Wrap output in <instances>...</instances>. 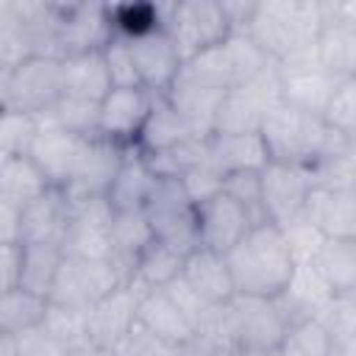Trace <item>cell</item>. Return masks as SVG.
I'll return each mask as SVG.
<instances>
[{"label": "cell", "instance_id": "cell-53", "mask_svg": "<svg viewBox=\"0 0 356 356\" xmlns=\"http://www.w3.org/2000/svg\"><path fill=\"white\" fill-rule=\"evenodd\" d=\"M70 356H114V353L106 350V348H95V345H89V348H78V350H72Z\"/></svg>", "mask_w": 356, "mask_h": 356}, {"label": "cell", "instance_id": "cell-52", "mask_svg": "<svg viewBox=\"0 0 356 356\" xmlns=\"http://www.w3.org/2000/svg\"><path fill=\"white\" fill-rule=\"evenodd\" d=\"M0 356H19L17 353V342L11 334H0Z\"/></svg>", "mask_w": 356, "mask_h": 356}, {"label": "cell", "instance_id": "cell-37", "mask_svg": "<svg viewBox=\"0 0 356 356\" xmlns=\"http://www.w3.org/2000/svg\"><path fill=\"white\" fill-rule=\"evenodd\" d=\"M50 300L28 289H11L0 298V334H19L44 320Z\"/></svg>", "mask_w": 356, "mask_h": 356}, {"label": "cell", "instance_id": "cell-38", "mask_svg": "<svg viewBox=\"0 0 356 356\" xmlns=\"http://www.w3.org/2000/svg\"><path fill=\"white\" fill-rule=\"evenodd\" d=\"M108 22L117 36L139 39L164 28V3H111Z\"/></svg>", "mask_w": 356, "mask_h": 356}, {"label": "cell", "instance_id": "cell-4", "mask_svg": "<svg viewBox=\"0 0 356 356\" xmlns=\"http://www.w3.org/2000/svg\"><path fill=\"white\" fill-rule=\"evenodd\" d=\"M275 64L248 33H231L225 42L203 50L181 67V78L203 83L209 89L231 92L259 75L264 67Z\"/></svg>", "mask_w": 356, "mask_h": 356}, {"label": "cell", "instance_id": "cell-33", "mask_svg": "<svg viewBox=\"0 0 356 356\" xmlns=\"http://www.w3.org/2000/svg\"><path fill=\"white\" fill-rule=\"evenodd\" d=\"M153 228L147 222L145 209L142 211H117L114 220V256L111 261L120 267V273L131 281L134 278V267L142 256V250L153 242Z\"/></svg>", "mask_w": 356, "mask_h": 356}, {"label": "cell", "instance_id": "cell-35", "mask_svg": "<svg viewBox=\"0 0 356 356\" xmlns=\"http://www.w3.org/2000/svg\"><path fill=\"white\" fill-rule=\"evenodd\" d=\"M184 261H186L184 253H178L175 248L153 239L142 250V256H139V261L134 267V281H139L147 289H161V286H167L170 281H175L184 273Z\"/></svg>", "mask_w": 356, "mask_h": 356}, {"label": "cell", "instance_id": "cell-20", "mask_svg": "<svg viewBox=\"0 0 356 356\" xmlns=\"http://www.w3.org/2000/svg\"><path fill=\"white\" fill-rule=\"evenodd\" d=\"M325 239H356V184L350 186H312L303 209Z\"/></svg>", "mask_w": 356, "mask_h": 356}, {"label": "cell", "instance_id": "cell-10", "mask_svg": "<svg viewBox=\"0 0 356 356\" xmlns=\"http://www.w3.org/2000/svg\"><path fill=\"white\" fill-rule=\"evenodd\" d=\"M125 281L128 278L120 273L114 261H92V259L64 253V261L50 289V303L92 309L100 298H106Z\"/></svg>", "mask_w": 356, "mask_h": 356}, {"label": "cell", "instance_id": "cell-34", "mask_svg": "<svg viewBox=\"0 0 356 356\" xmlns=\"http://www.w3.org/2000/svg\"><path fill=\"white\" fill-rule=\"evenodd\" d=\"M61 261H64L61 245H22V275L17 289H28L50 300V289Z\"/></svg>", "mask_w": 356, "mask_h": 356}, {"label": "cell", "instance_id": "cell-29", "mask_svg": "<svg viewBox=\"0 0 356 356\" xmlns=\"http://www.w3.org/2000/svg\"><path fill=\"white\" fill-rule=\"evenodd\" d=\"M111 78L103 61V50L97 53H81L64 58V95L103 103V97L111 92Z\"/></svg>", "mask_w": 356, "mask_h": 356}, {"label": "cell", "instance_id": "cell-44", "mask_svg": "<svg viewBox=\"0 0 356 356\" xmlns=\"http://www.w3.org/2000/svg\"><path fill=\"white\" fill-rule=\"evenodd\" d=\"M170 298H172V303L186 314V320L195 325V331L197 328H203L214 314H217V309H222V306H211L206 298H200L186 281H184V275H178L175 281H170L167 286H161Z\"/></svg>", "mask_w": 356, "mask_h": 356}, {"label": "cell", "instance_id": "cell-11", "mask_svg": "<svg viewBox=\"0 0 356 356\" xmlns=\"http://www.w3.org/2000/svg\"><path fill=\"white\" fill-rule=\"evenodd\" d=\"M281 72V89H284V103L303 108L309 114H325L337 86L342 83L339 78H334L320 61L317 53H300L292 56L286 61L278 64Z\"/></svg>", "mask_w": 356, "mask_h": 356}, {"label": "cell", "instance_id": "cell-3", "mask_svg": "<svg viewBox=\"0 0 356 356\" xmlns=\"http://www.w3.org/2000/svg\"><path fill=\"white\" fill-rule=\"evenodd\" d=\"M261 136L270 150V161L292 164L312 170L325 153H331L348 136L337 134L325 117L309 114L289 103H281L275 111L267 114L261 125Z\"/></svg>", "mask_w": 356, "mask_h": 356}, {"label": "cell", "instance_id": "cell-1", "mask_svg": "<svg viewBox=\"0 0 356 356\" xmlns=\"http://www.w3.org/2000/svg\"><path fill=\"white\" fill-rule=\"evenodd\" d=\"M236 295L278 298L295 275V256L284 228L275 222L253 225L250 234L225 253Z\"/></svg>", "mask_w": 356, "mask_h": 356}, {"label": "cell", "instance_id": "cell-41", "mask_svg": "<svg viewBox=\"0 0 356 356\" xmlns=\"http://www.w3.org/2000/svg\"><path fill=\"white\" fill-rule=\"evenodd\" d=\"M39 134V117L25 111H0V159L28 156L33 139Z\"/></svg>", "mask_w": 356, "mask_h": 356}, {"label": "cell", "instance_id": "cell-55", "mask_svg": "<svg viewBox=\"0 0 356 356\" xmlns=\"http://www.w3.org/2000/svg\"><path fill=\"white\" fill-rule=\"evenodd\" d=\"M350 145H353V147H356V131H353V136H350Z\"/></svg>", "mask_w": 356, "mask_h": 356}, {"label": "cell", "instance_id": "cell-32", "mask_svg": "<svg viewBox=\"0 0 356 356\" xmlns=\"http://www.w3.org/2000/svg\"><path fill=\"white\" fill-rule=\"evenodd\" d=\"M50 189L44 172L33 164L31 156H8L0 159V200L28 206Z\"/></svg>", "mask_w": 356, "mask_h": 356}, {"label": "cell", "instance_id": "cell-19", "mask_svg": "<svg viewBox=\"0 0 356 356\" xmlns=\"http://www.w3.org/2000/svg\"><path fill=\"white\" fill-rule=\"evenodd\" d=\"M86 142H89V136H81V134H72V131H64L58 125H47L39 120V134H36L28 156L44 172L50 186L64 189L81 164Z\"/></svg>", "mask_w": 356, "mask_h": 356}, {"label": "cell", "instance_id": "cell-47", "mask_svg": "<svg viewBox=\"0 0 356 356\" xmlns=\"http://www.w3.org/2000/svg\"><path fill=\"white\" fill-rule=\"evenodd\" d=\"M225 192L234 195L256 220V225L270 222L261 203V172H234L225 178Z\"/></svg>", "mask_w": 356, "mask_h": 356}, {"label": "cell", "instance_id": "cell-5", "mask_svg": "<svg viewBox=\"0 0 356 356\" xmlns=\"http://www.w3.org/2000/svg\"><path fill=\"white\" fill-rule=\"evenodd\" d=\"M61 97H64V58L33 56L8 72H0V108L42 117Z\"/></svg>", "mask_w": 356, "mask_h": 356}, {"label": "cell", "instance_id": "cell-30", "mask_svg": "<svg viewBox=\"0 0 356 356\" xmlns=\"http://www.w3.org/2000/svg\"><path fill=\"white\" fill-rule=\"evenodd\" d=\"M314 267L334 298L356 295V239H323Z\"/></svg>", "mask_w": 356, "mask_h": 356}, {"label": "cell", "instance_id": "cell-12", "mask_svg": "<svg viewBox=\"0 0 356 356\" xmlns=\"http://www.w3.org/2000/svg\"><path fill=\"white\" fill-rule=\"evenodd\" d=\"M131 145H117L111 139H103V136H89L86 142V150L81 156V164L72 175V181L61 189L70 200V206H81L86 200H95V197H106L120 167H122V159L128 153Z\"/></svg>", "mask_w": 356, "mask_h": 356}, {"label": "cell", "instance_id": "cell-48", "mask_svg": "<svg viewBox=\"0 0 356 356\" xmlns=\"http://www.w3.org/2000/svg\"><path fill=\"white\" fill-rule=\"evenodd\" d=\"M14 337V342H17V353L19 356H70L72 350L61 342V339H56L42 323L39 325H33V328H25V331H19V334H11Z\"/></svg>", "mask_w": 356, "mask_h": 356}, {"label": "cell", "instance_id": "cell-8", "mask_svg": "<svg viewBox=\"0 0 356 356\" xmlns=\"http://www.w3.org/2000/svg\"><path fill=\"white\" fill-rule=\"evenodd\" d=\"M147 222L153 228V236L178 253L189 256L200 248L197 236V206L189 200L178 178H159L147 206H145Z\"/></svg>", "mask_w": 356, "mask_h": 356}, {"label": "cell", "instance_id": "cell-28", "mask_svg": "<svg viewBox=\"0 0 356 356\" xmlns=\"http://www.w3.org/2000/svg\"><path fill=\"white\" fill-rule=\"evenodd\" d=\"M139 323L175 345H192L197 337L195 325L186 320V314L172 303V298L164 289L145 292V298L139 303Z\"/></svg>", "mask_w": 356, "mask_h": 356}, {"label": "cell", "instance_id": "cell-50", "mask_svg": "<svg viewBox=\"0 0 356 356\" xmlns=\"http://www.w3.org/2000/svg\"><path fill=\"white\" fill-rule=\"evenodd\" d=\"M22 275V245H0V289L11 292Z\"/></svg>", "mask_w": 356, "mask_h": 356}, {"label": "cell", "instance_id": "cell-43", "mask_svg": "<svg viewBox=\"0 0 356 356\" xmlns=\"http://www.w3.org/2000/svg\"><path fill=\"white\" fill-rule=\"evenodd\" d=\"M103 61H106V70H108V78H111L114 89L142 86L139 70H136V61H134V50H131V39L114 33L111 42L103 47Z\"/></svg>", "mask_w": 356, "mask_h": 356}, {"label": "cell", "instance_id": "cell-6", "mask_svg": "<svg viewBox=\"0 0 356 356\" xmlns=\"http://www.w3.org/2000/svg\"><path fill=\"white\" fill-rule=\"evenodd\" d=\"M164 31L175 42L184 64L225 42L234 31L220 0H178L164 6Z\"/></svg>", "mask_w": 356, "mask_h": 356}, {"label": "cell", "instance_id": "cell-42", "mask_svg": "<svg viewBox=\"0 0 356 356\" xmlns=\"http://www.w3.org/2000/svg\"><path fill=\"white\" fill-rule=\"evenodd\" d=\"M114 356H192L189 345H175L159 334H153L139 320L131 325V331L111 348Z\"/></svg>", "mask_w": 356, "mask_h": 356}, {"label": "cell", "instance_id": "cell-26", "mask_svg": "<svg viewBox=\"0 0 356 356\" xmlns=\"http://www.w3.org/2000/svg\"><path fill=\"white\" fill-rule=\"evenodd\" d=\"M156 184H159V175L147 164L145 153L136 145H131L106 197L114 211H142L147 206Z\"/></svg>", "mask_w": 356, "mask_h": 356}, {"label": "cell", "instance_id": "cell-15", "mask_svg": "<svg viewBox=\"0 0 356 356\" xmlns=\"http://www.w3.org/2000/svg\"><path fill=\"white\" fill-rule=\"evenodd\" d=\"M256 225V220L250 217V211L225 189L203 203H197V236H200V248L217 250V253H228L234 245H239L250 228Z\"/></svg>", "mask_w": 356, "mask_h": 356}, {"label": "cell", "instance_id": "cell-27", "mask_svg": "<svg viewBox=\"0 0 356 356\" xmlns=\"http://www.w3.org/2000/svg\"><path fill=\"white\" fill-rule=\"evenodd\" d=\"M181 275L211 306H225L236 295L234 278H231V270H228V261L217 250H209V248L192 250L186 256V261H184V273Z\"/></svg>", "mask_w": 356, "mask_h": 356}, {"label": "cell", "instance_id": "cell-54", "mask_svg": "<svg viewBox=\"0 0 356 356\" xmlns=\"http://www.w3.org/2000/svg\"><path fill=\"white\" fill-rule=\"evenodd\" d=\"M231 356H261V353H245V350H236V353H231Z\"/></svg>", "mask_w": 356, "mask_h": 356}, {"label": "cell", "instance_id": "cell-36", "mask_svg": "<svg viewBox=\"0 0 356 356\" xmlns=\"http://www.w3.org/2000/svg\"><path fill=\"white\" fill-rule=\"evenodd\" d=\"M334 342V331L325 325V320L309 317L289 325V331L270 356H331Z\"/></svg>", "mask_w": 356, "mask_h": 356}, {"label": "cell", "instance_id": "cell-40", "mask_svg": "<svg viewBox=\"0 0 356 356\" xmlns=\"http://www.w3.org/2000/svg\"><path fill=\"white\" fill-rule=\"evenodd\" d=\"M42 325L56 339H61L70 350H78V348H89L92 345V339H89V309L50 303Z\"/></svg>", "mask_w": 356, "mask_h": 356}, {"label": "cell", "instance_id": "cell-39", "mask_svg": "<svg viewBox=\"0 0 356 356\" xmlns=\"http://www.w3.org/2000/svg\"><path fill=\"white\" fill-rule=\"evenodd\" d=\"M97 114H100V103L64 95V97H61L50 111H44L39 120L47 122V125H58V128H64V131L81 134V136H97Z\"/></svg>", "mask_w": 356, "mask_h": 356}, {"label": "cell", "instance_id": "cell-22", "mask_svg": "<svg viewBox=\"0 0 356 356\" xmlns=\"http://www.w3.org/2000/svg\"><path fill=\"white\" fill-rule=\"evenodd\" d=\"M72 220V206L67 195L50 186L42 197L22 209V245H61Z\"/></svg>", "mask_w": 356, "mask_h": 356}, {"label": "cell", "instance_id": "cell-45", "mask_svg": "<svg viewBox=\"0 0 356 356\" xmlns=\"http://www.w3.org/2000/svg\"><path fill=\"white\" fill-rule=\"evenodd\" d=\"M323 117L337 134H342L348 139L353 136V131H356V78H348L337 86Z\"/></svg>", "mask_w": 356, "mask_h": 356}, {"label": "cell", "instance_id": "cell-9", "mask_svg": "<svg viewBox=\"0 0 356 356\" xmlns=\"http://www.w3.org/2000/svg\"><path fill=\"white\" fill-rule=\"evenodd\" d=\"M228 325L236 350L270 356L284 334L289 331V320L281 312L275 298H256V295H234L225 306Z\"/></svg>", "mask_w": 356, "mask_h": 356}, {"label": "cell", "instance_id": "cell-31", "mask_svg": "<svg viewBox=\"0 0 356 356\" xmlns=\"http://www.w3.org/2000/svg\"><path fill=\"white\" fill-rule=\"evenodd\" d=\"M186 139H195L189 125L181 120V114L170 106V100L164 95H156V103H153V111L136 139V147L142 153H161V150H170Z\"/></svg>", "mask_w": 356, "mask_h": 356}, {"label": "cell", "instance_id": "cell-23", "mask_svg": "<svg viewBox=\"0 0 356 356\" xmlns=\"http://www.w3.org/2000/svg\"><path fill=\"white\" fill-rule=\"evenodd\" d=\"M225 95L228 92L209 89L203 83H195V81H186L178 75V81L172 83V89L164 97L181 114V120L189 125L195 139H211L217 131V114H220Z\"/></svg>", "mask_w": 356, "mask_h": 356}, {"label": "cell", "instance_id": "cell-24", "mask_svg": "<svg viewBox=\"0 0 356 356\" xmlns=\"http://www.w3.org/2000/svg\"><path fill=\"white\" fill-rule=\"evenodd\" d=\"M209 161L228 178L234 172H261L270 164V150L256 134H214L209 139Z\"/></svg>", "mask_w": 356, "mask_h": 356}, {"label": "cell", "instance_id": "cell-16", "mask_svg": "<svg viewBox=\"0 0 356 356\" xmlns=\"http://www.w3.org/2000/svg\"><path fill=\"white\" fill-rule=\"evenodd\" d=\"M145 292L147 286L131 278L89 309V339L95 348L111 350L131 331V325L139 320V303Z\"/></svg>", "mask_w": 356, "mask_h": 356}, {"label": "cell", "instance_id": "cell-13", "mask_svg": "<svg viewBox=\"0 0 356 356\" xmlns=\"http://www.w3.org/2000/svg\"><path fill=\"white\" fill-rule=\"evenodd\" d=\"M312 175L303 167L270 161L261 170V203L270 222L278 228H289L292 222L303 220L306 197L312 192Z\"/></svg>", "mask_w": 356, "mask_h": 356}, {"label": "cell", "instance_id": "cell-49", "mask_svg": "<svg viewBox=\"0 0 356 356\" xmlns=\"http://www.w3.org/2000/svg\"><path fill=\"white\" fill-rule=\"evenodd\" d=\"M320 320H325V325L334 331L337 339L356 337V295L334 298L331 306H328V312Z\"/></svg>", "mask_w": 356, "mask_h": 356}, {"label": "cell", "instance_id": "cell-51", "mask_svg": "<svg viewBox=\"0 0 356 356\" xmlns=\"http://www.w3.org/2000/svg\"><path fill=\"white\" fill-rule=\"evenodd\" d=\"M22 209L0 200V245H22Z\"/></svg>", "mask_w": 356, "mask_h": 356}, {"label": "cell", "instance_id": "cell-25", "mask_svg": "<svg viewBox=\"0 0 356 356\" xmlns=\"http://www.w3.org/2000/svg\"><path fill=\"white\" fill-rule=\"evenodd\" d=\"M317 61L339 81L356 78V25L334 11V3H325V25L317 39Z\"/></svg>", "mask_w": 356, "mask_h": 356}, {"label": "cell", "instance_id": "cell-17", "mask_svg": "<svg viewBox=\"0 0 356 356\" xmlns=\"http://www.w3.org/2000/svg\"><path fill=\"white\" fill-rule=\"evenodd\" d=\"M156 95L145 86L136 89H111L97 114V136L111 139L117 145H136L150 111H153Z\"/></svg>", "mask_w": 356, "mask_h": 356}, {"label": "cell", "instance_id": "cell-21", "mask_svg": "<svg viewBox=\"0 0 356 356\" xmlns=\"http://www.w3.org/2000/svg\"><path fill=\"white\" fill-rule=\"evenodd\" d=\"M131 50H134V61H136L142 86L153 95H167L184 67V58H181L175 42L170 39V33L164 28H159L153 33L131 39Z\"/></svg>", "mask_w": 356, "mask_h": 356}, {"label": "cell", "instance_id": "cell-2", "mask_svg": "<svg viewBox=\"0 0 356 356\" xmlns=\"http://www.w3.org/2000/svg\"><path fill=\"white\" fill-rule=\"evenodd\" d=\"M325 25V3L317 0H264L248 25V36L275 61L312 53Z\"/></svg>", "mask_w": 356, "mask_h": 356}, {"label": "cell", "instance_id": "cell-46", "mask_svg": "<svg viewBox=\"0 0 356 356\" xmlns=\"http://www.w3.org/2000/svg\"><path fill=\"white\" fill-rule=\"evenodd\" d=\"M178 181H181L184 192L189 195V200H192L195 206L203 203V200H209V197H214V195H220V192L225 189V175H222L211 161H203V164L192 167V170L184 172Z\"/></svg>", "mask_w": 356, "mask_h": 356}, {"label": "cell", "instance_id": "cell-18", "mask_svg": "<svg viewBox=\"0 0 356 356\" xmlns=\"http://www.w3.org/2000/svg\"><path fill=\"white\" fill-rule=\"evenodd\" d=\"M114 36L108 22L106 3H67L61 6V31H58V56H81L103 50Z\"/></svg>", "mask_w": 356, "mask_h": 356}, {"label": "cell", "instance_id": "cell-14", "mask_svg": "<svg viewBox=\"0 0 356 356\" xmlns=\"http://www.w3.org/2000/svg\"><path fill=\"white\" fill-rule=\"evenodd\" d=\"M114 220H117V211L111 209L108 197H95L75 206L67 228V239H64V253L92 259V261H111Z\"/></svg>", "mask_w": 356, "mask_h": 356}, {"label": "cell", "instance_id": "cell-7", "mask_svg": "<svg viewBox=\"0 0 356 356\" xmlns=\"http://www.w3.org/2000/svg\"><path fill=\"white\" fill-rule=\"evenodd\" d=\"M281 103H284L281 72L278 64H270L259 75H253L250 81H245L242 86L225 95L214 134H256L261 131L267 114L275 111Z\"/></svg>", "mask_w": 356, "mask_h": 356}]
</instances>
